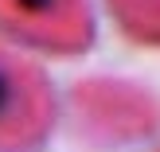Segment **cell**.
<instances>
[{"instance_id": "1", "label": "cell", "mask_w": 160, "mask_h": 152, "mask_svg": "<svg viewBox=\"0 0 160 152\" xmlns=\"http://www.w3.org/2000/svg\"><path fill=\"white\" fill-rule=\"evenodd\" d=\"M35 117L31 105V86L20 74L0 66V137H23L28 121Z\"/></svg>"}]
</instances>
